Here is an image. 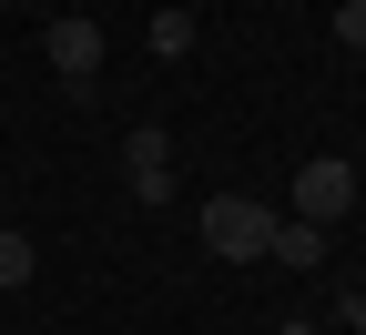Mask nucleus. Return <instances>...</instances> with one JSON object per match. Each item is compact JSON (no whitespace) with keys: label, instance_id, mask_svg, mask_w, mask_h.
<instances>
[{"label":"nucleus","instance_id":"4","mask_svg":"<svg viewBox=\"0 0 366 335\" xmlns=\"http://www.w3.org/2000/svg\"><path fill=\"white\" fill-rule=\"evenodd\" d=\"M122 183H132V204H163V194H173V142H163L153 122L122 142Z\"/></svg>","mask_w":366,"mask_h":335},{"label":"nucleus","instance_id":"2","mask_svg":"<svg viewBox=\"0 0 366 335\" xmlns=\"http://www.w3.org/2000/svg\"><path fill=\"white\" fill-rule=\"evenodd\" d=\"M346 214H356V163L346 153H315L295 173V224H346Z\"/></svg>","mask_w":366,"mask_h":335},{"label":"nucleus","instance_id":"11","mask_svg":"<svg viewBox=\"0 0 366 335\" xmlns=\"http://www.w3.org/2000/svg\"><path fill=\"white\" fill-rule=\"evenodd\" d=\"M0 224H11V214H0Z\"/></svg>","mask_w":366,"mask_h":335},{"label":"nucleus","instance_id":"10","mask_svg":"<svg viewBox=\"0 0 366 335\" xmlns=\"http://www.w3.org/2000/svg\"><path fill=\"white\" fill-rule=\"evenodd\" d=\"M274 335H326V325H305V315H295V325H274Z\"/></svg>","mask_w":366,"mask_h":335},{"label":"nucleus","instance_id":"8","mask_svg":"<svg viewBox=\"0 0 366 335\" xmlns=\"http://www.w3.org/2000/svg\"><path fill=\"white\" fill-rule=\"evenodd\" d=\"M336 41H346V51H366V0H336Z\"/></svg>","mask_w":366,"mask_h":335},{"label":"nucleus","instance_id":"1","mask_svg":"<svg viewBox=\"0 0 366 335\" xmlns=\"http://www.w3.org/2000/svg\"><path fill=\"white\" fill-rule=\"evenodd\" d=\"M274 204H254V194H214L204 204V244L224 254V264H264V244H274Z\"/></svg>","mask_w":366,"mask_h":335},{"label":"nucleus","instance_id":"9","mask_svg":"<svg viewBox=\"0 0 366 335\" xmlns=\"http://www.w3.org/2000/svg\"><path fill=\"white\" fill-rule=\"evenodd\" d=\"M336 335H366V295H346V315H336Z\"/></svg>","mask_w":366,"mask_h":335},{"label":"nucleus","instance_id":"7","mask_svg":"<svg viewBox=\"0 0 366 335\" xmlns=\"http://www.w3.org/2000/svg\"><path fill=\"white\" fill-rule=\"evenodd\" d=\"M153 51H163V61L194 51V11H153Z\"/></svg>","mask_w":366,"mask_h":335},{"label":"nucleus","instance_id":"5","mask_svg":"<svg viewBox=\"0 0 366 335\" xmlns=\"http://www.w3.org/2000/svg\"><path fill=\"white\" fill-rule=\"evenodd\" d=\"M315 254H326V224H274V244H264V264H315Z\"/></svg>","mask_w":366,"mask_h":335},{"label":"nucleus","instance_id":"3","mask_svg":"<svg viewBox=\"0 0 366 335\" xmlns=\"http://www.w3.org/2000/svg\"><path fill=\"white\" fill-rule=\"evenodd\" d=\"M41 51H51V71L71 91H92V81H102V21H92V11H61L51 31H41Z\"/></svg>","mask_w":366,"mask_h":335},{"label":"nucleus","instance_id":"6","mask_svg":"<svg viewBox=\"0 0 366 335\" xmlns=\"http://www.w3.org/2000/svg\"><path fill=\"white\" fill-rule=\"evenodd\" d=\"M31 264H41V254H31V234H21V224H0V295H21Z\"/></svg>","mask_w":366,"mask_h":335}]
</instances>
